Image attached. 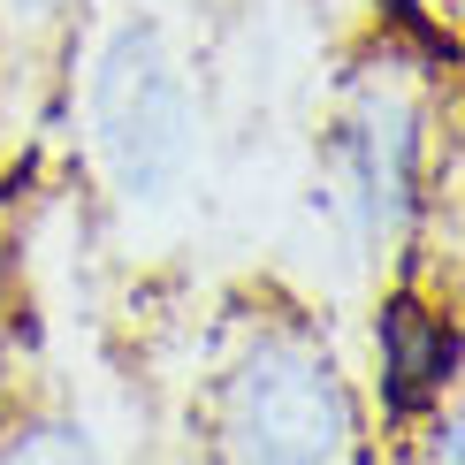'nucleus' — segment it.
I'll return each mask as SVG.
<instances>
[{"instance_id":"nucleus-3","label":"nucleus","mask_w":465,"mask_h":465,"mask_svg":"<svg viewBox=\"0 0 465 465\" xmlns=\"http://www.w3.org/2000/svg\"><path fill=\"white\" fill-rule=\"evenodd\" d=\"M206 465H366L359 397L313 305L252 298L229 313L199 397Z\"/></svg>"},{"instance_id":"nucleus-1","label":"nucleus","mask_w":465,"mask_h":465,"mask_svg":"<svg viewBox=\"0 0 465 465\" xmlns=\"http://www.w3.org/2000/svg\"><path fill=\"white\" fill-rule=\"evenodd\" d=\"M76 168L107 267L168 275L214 229V31L206 0H84L62 62Z\"/></svg>"},{"instance_id":"nucleus-6","label":"nucleus","mask_w":465,"mask_h":465,"mask_svg":"<svg viewBox=\"0 0 465 465\" xmlns=\"http://www.w3.org/2000/svg\"><path fill=\"white\" fill-rule=\"evenodd\" d=\"M374 359H381V404L397 420H420L435 404H450V381H458V328L450 313L420 298H381L374 313Z\"/></svg>"},{"instance_id":"nucleus-5","label":"nucleus","mask_w":465,"mask_h":465,"mask_svg":"<svg viewBox=\"0 0 465 465\" xmlns=\"http://www.w3.org/2000/svg\"><path fill=\"white\" fill-rule=\"evenodd\" d=\"M84 0H0V183L38 153Z\"/></svg>"},{"instance_id":"nucleus-4","label":"nucleus","mask_w":465,"mask_h":465,"mask_svg":"<svg viewBox=\"0 0 465 465\" xmlns=\"http://www.w3.org/2000/svg\"><path fill=\"white\" fill-rule=\"evenodd\" d=\"M138 404L107 390V374H54L0 420V465H130Z\"/></svg>"},{"instance_id":"nucleus-2","label":"nucleus","mask_w":465,"mask_h":465,"mask_svg":"<svg viewBox=\"0 0 465 465\" xmlns=\"http://www.w3.org/2000/svg\"><path fill=\"white\" fill-rule=\"evenodd\" d=\"M435 69L420 46L397 31H374L343 84L313 107L305 130V168H298V206L328 237V260L343 282H374L397 267L404 237L420 214V161H428V123H435Z\"/></svg>"},{"instance_id":"nucleus-7","label":"nucleus","mask_w":465,"mask_h":465,"mask_svg":"<svg viewBox=\"0 0 465 465\" xmlns=\"http://www.w3.org/2000/svg\"><path fill=\"white\" fill-rule=\"evenodd\" d=\"M381 15L428 62H458V0H381Z\"/></svg>"}]
</instances>
